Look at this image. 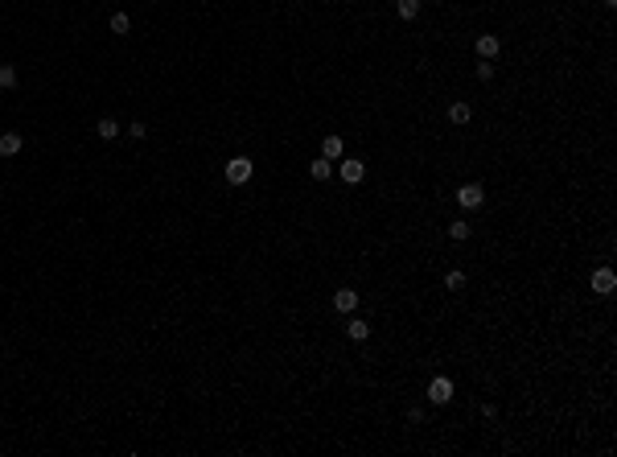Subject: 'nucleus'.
<instances>
[{
    "label": "nucleus",
    "instance_id": "nucleus-12",
    "mask_svg": "<svg viewBox=\"0 0 617 457\" xmlns=\"http://www.w3.org/2000/svg\"><path fill=\"white\" fill-rule=\"evenodd\" d=\"M107 29H112L116 37H128V33H132V13H112V17H107Z\"/></svg>",
    "mask_w": 617,
    "mask_h": 457
},
{
    "label": "nucleus",
    "instance_id": "nucleus-9",
    "mask_svg": "<svg viewBox=\"0 0 617 457\" xmlns=\"http://www.w3.org/2000/svg\"><path fill=\"white\" fill-rule=\"evenodd\" d=\"M391 8H395V17H400V21H420L428 4H424V0H395Z\"/></svg>",
    "mask_w": 617,
    "mask_h": 457
},
{
    "label": "nucleus",
    "instance_id": "nucleus-7",
    "mask_svg": "<svg viewBox=\"0 0 617 457\" xmlns=\"http://www.w3.org/2000/svg\"><path fill=\"white\" fill-rule=\"evenodd\" d=\"M317 153H321L325 161H342L350 148H346V141H342V132H325V136L317 141Z\"/></svg>",
    "mask_w": 617,
    "mask_h": 457
},
{
    "label": "nucleus",
    "instance_id": "nucleus-3",
    "mask_svg": "<svg viewBox=\"0 0 617 457\" xmlns=\"http://www.w3.org/2000/svg\"><path fill=\"white\" fill-rule=\"evenodd\" d=\"M589 292H597V297H613L617 292V268L613 264L589 268Z\"/></svg>",
    "mask_w": 617,
    "mask_h": 457
},
{
    "label": "nucleus",
    "instance_id": "nucleus-4",
    "mask_svg": "<svg viewBox=\"0 0 617 457\" xmlns=\"http://www.w3.org/2000/svg\"><path fill=\"white\" fill-rule=\"evenodd\" d=\"M366 173H371V169H366V161H362V157H354V153H346V157L337 161V182H342V186H362V182H366Z\"/></svg>",
    "mask_w": 617,
    "mask_h": 457
},
{
    "label": "nucleus",
    "instance_id": "nucleus-13",
    "mask_svg": "<svg viewBox=\"0 0 617 457\" xmlns=\"http://www.w3.org/2000/svg\"><path fill=\"white\" fill-rule=\"evenodd\" d=\"M128 136H132V141H148V124L132 120V124H128Z\"/></svg>",
    "mask_w": 617,
    "mask_h": 457
},
{
    "label": "nucleus",
    "instance_id": "nucleus-8",
    "mask_svg": "<svg viewBox=\"0 0 617 457\" xmlns=\"http://www.w3.org/2000/svg\"><path fill=\"white\" fill-rule=\"evenodd\" d=\"M25 153V136L21 132H0V157L4 161H17Z\"/></svg>",
    "mask_w": 617,
    "mask_h": 457
},
{
    "label": "nucleus",
    "instance_id": "nucleus-5",
    "mask_svg": "<svg viewBox=\"0 0 617 457\" xmlns=\"http://www.w3.org/2000/svg\"><path fill=\"white\" fill-rule=\"evenodd\" d=\"M474 54L477 58H486V62H502V54H506V42H502L498 33H477L474 37Z\"/></svg>",
    "mask_w": 617,
    "mask_h": 457
},
{
    "label": "nucleus",
    "instance_id": "nucleus-10",
    "mask_svg": "<svg viewBox=\"0 0 617 457\" xmlns=\"http://www.w3.org/2000/svg\"><path fill=\"white\" fill-rule=\"evenodd\" d=\"M95 136L103 141V145L119 141V120H116V116H99V120H95Z\"/></svg>",
    "mask_w": 617,
    "mask_h": 457
},
{
    "label": "nucleus",
    "instance_id": "nucleus-1",
    "mask_svg": "<svg viewBox=\"0 0 617 457\" xmlns=\"http://www.w3.org/2000/svg\"><path fill=\"white\" fill-rule=\"evenodd\" d=\"M251 177H256V161L247 157V153H235V157H227V165H222V182L239 190V186H251Z\"/></svg>",
    "mask_w": 617,
    "mask_h": 457
},
{
    "label": "nucleus",
    "instance_id": "nucleus-11",
    "mask_svg": "<svg viewBox=\"0 0 617 457\" xmlns=\"http://www.w3.org/2000/svg\"><path fill=\"white\" fill-rule=\"evenodd\" d=\"M21 87V71L13 62H0V91H17Z\"/></svg>",
    "mask_w": 617,
    "mask_h": 457
},
{
    "label": "nucleus",
    "instance_id": "nucleus-2",
    "mask_svg": "<svg viewBox=\"0 0 617 457\" xmlns=\"http://www.w3.org/2000/svg\"><path fill=\"white\" fill-rule=\"evenodd\" d=\"M330 305L337 317H350V313H362V292L354 289V285H337V289L330 292Z\"/></svg>",
    "mask_w": 617,
    "mask_h": 457
},
{
    "label": "nucleus",
    "instance_id": "nucleus-6",
    "mask_svg": "<svg viewBox=\"0 0 617 457\" xmlns=\"http://www.w3.org/2000/svg\"><path fill=\"white\" fill-rule=\"evenodd\" d=\"M342 334L350 338V342H358V346H366V342L375 338V326H371V321H366L362 313H350V317L342 321Z\"/></svg>",
    "mask_w": 617,
    "mask_h": 457
}]
</instances>
